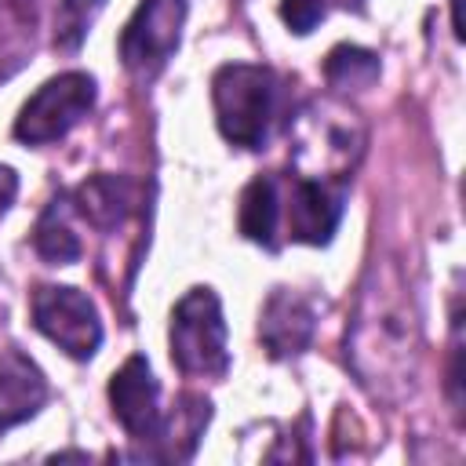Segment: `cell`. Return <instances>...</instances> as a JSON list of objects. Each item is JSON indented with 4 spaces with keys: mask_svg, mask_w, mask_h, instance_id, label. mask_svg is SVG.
<instances>
[{
    "mask_svg": "<svg viewBox=\"0 0 466 466\" xmlns=\"http://www.w3.org/2000/svg\"><path fill=\"white\" fill-rule=\"evenodd\" d=\"M211 102L226 142L240 149H262L284 109V80L269 66L226 62L211 76Z\"/></svg>",
    "mask_w": 466,
    "mask_h": 466,
    "instance_id": "cell-2",
    "label": "cell"
},
{
    "mask_svg": "<svg viewBox=\"0 0 466 466\" xmlns=\"http://www.w3.org/2000/svg\"><path fill=\"white\" fill-rule=\"evenodd\" d=\"M324 80L342 95L368 91L379 80V55L357 44H339L324 58Z\"/></svg>",
    "mask_w": 466,
    "mask_h": 466,
    "instance_id": "cell-16",
    "label": "cell"
},
{
    "mask_svg": "<svg viewBox=\"0 0 466 466\" xmlns=\"http://www.w3.org/2000/svg\"><path fill=\"white\" fill-rule=\"evenodd\" d=\"M47 400V379L22 350H0V433L33 419Z\"/></svg>",
    "mask_w": 466,
    "mask_h": 466,
    "instance_id": "cell-12",
    "label": "cell"
},
{
    "mask_svg": "<svg viewBox=\"0 0 466 466\" xmlns=\"http://www.w3.org/2000/svg\"><path fill=\"white\" fill-rule=\"evenodd\" d=\"M15 193H18V175H15L7 164H0V215L11 208Z\"/></svg>",
    "mask_w": 466,
    "mask_h": 466,
    "instance_id": "cell-19",
    "label": "cell"
},
{
    "mask_svg": "<svg viewBox=\"0 0 466 466\" xmlns=\"http://www.w3.org/2000/svg\"><path fill=\"white\" fill-rule=\"evenodd\" d=\"M51 459H55V462H58V459H87V451H58V455H51Z\"/></svg>",
    "mask_w": 466,
    "mask_h": 466,
    "instance_id": "cell-21",
    "label": "cell"
},
{
    "mask_svg": "<svg viewBox=\"0 0 466 466\" xmlns=\"http://www.w3.org/2000/svg\"><path fill=\"white\" fill-rule=\"evenodd\" d=\"M360 149H364L360 120L335 102H313L295 127V164L302 167V175L346 182Z\"/></svg>",
    "mask_w": 466,
    "mask_h": 466,
    "instance_id": "cell-4",
    "label": "cell"
},
{
    "mask_svg": "<svg viewBox=\"0 0 466 466\" xmlns=\"http://www.w3.org/2000/svg\"><path fill=\"white\" fill-rule=\"evenodd\" d=\"M211 422V400L200 393H182L171 411L160 419V430L153 441L131 451V459H149V462H186L193 459L204 430Z\"/></svg>",
    "mask_w": 466,
    "mask_h": 466,
    "instance_id": "cell-11",
    "label": "cell"
},
{
    "mask_svg": "<svg viewBox=\"0 0 466 466\" xmlns=\"http://www.w3.org/2000/svg\"><path fill=\"white\" fill-rule=\"evenodd\" d=\"M189 0H142L120 33V62L131 76L153 80L178 51Z\"/></svg>",
    "mask_w": 466,
    "mask_h": 466,
    "instance_id": "cell-6",
    "label": "cell"
},
{
    "mask_svg": "<svg viewBox=\"0 0 466 466\" xmlns=\"http://www.w3.org/2000/svg\"><path fill=\"white\" fill-rule=\"evenodd\" d=\"M419 357V317L411 291L393 262H375L360 284L357 313L346 331V360L360 386L393 397L411 386Z\"/></svg>",
    "mask_w": 466,
    "mask_h": 466,
    "instance_id": "cell-1",
    "label": "cell"
},
{
    "mask_svg": "<svg viewBox=\"0 0 466 466\" xmlns=\"http://www.w3.org/2000/svg\"><path fill=\"white\" fill-rule=\"evenodd\" d=\"M95 76L69 69L44 80L15 120V138L25 146H51L66 138L95 109Z\"/></svg>",
    "mask_w": 466,
    "mask_h": 466,
    "instance_id": "cell-5",
    "label": "cell"
},
{
    "mask_svg": "<svg viewBox=\"0 0 466 466\" xmlns=\"http://www.w3.org/2000/svg\"><path fill=\"white\" fill-rule=\"evenodd\" d=\"M171 360L182 375L193 379H222L229 371L226 350V320L222 302L211 288H189L171 309Z\"/></svg>",
    "mask_w": 466,
    "mask_h": 466,
    "instance_id": "cell-3",
    "label": "cell"
},
{
    "mask_svg": "<svg viewBox=\"0 0 466 466\" xmlns=\"http://www.w3.org/2000/svg\"><path fill=\"white\" fill-rule=\"evenodd\" d=\"M451 25H455V36H462V18H459V0H451Z\"/></svg>",
    "mask_w": 466,
    "mask_h": 466,
    "instance_id": "cell-20",
    "label": "cell"
},
{
    "mask_svg": "<svg viewBox=\"0 0 466 466\" xmlns=\"http://www.w3.org/2000/svg\"><path fill=\"white\" fill-rule=\"evenodd\" d=\"M33 328L47 335L73 360H91L102 346V320L95 302L69 284H40L29 302Z\"/></svg>",
    "mask_w": 466,
    "mask_h": 466,
    "instance_id": "cell-7",
    "label": "cell"
},
{
    "mask_svg": "<svg viewBox=\"0 0 466 466\" xmlns=\"http://www.w3.org/2000/svg\"><path fill=\"white\" fill-rule=\"evenodd\" d=\"M109 404L124 433L142 448L160 430V382L153 379V368L142 353H131L109 379Z\"/></svg>",
    "mask_w": 466,
    "mask_h": 466,
    "instance_id": "cell-8",
    "label": "cell"
},
{
    "mask_svg": "<svg viewBox=\"0 0 466 466\" xmlns=\"http://www.w3.org/2000/svg\"><path fill=\"white\" fill-rule=\"evenodd\" d=\"M102 7H106V0H58L55 47L58 51H80V44H84V36H87V29Z\"/></svg>",
    "mask_w": 466,
    "mask_h": 466,
    "instance_id": "cell-17",
    "label": "cell"
},
{
    "mask_svg": "<svg viewBox=\"0 0 466 466\" xmlns=\"http://www.w3.org/2000/svg\"><path fill=\"white\" fill-rule=\"evenodd\" d=\"M317 331V306L295 288H273L258 309V342L273 360L299 357Z\"/></svg>",
    "mask_w": 466,
    "mask_h": 466,
    "instance_id": "cell-10",
    "label": "cell"
},
{
    "mask_svg": "<svg viewBox=\"0 0 466 466\" xmlns=\"http://www.w3.org/2000/svg\"><path fill=\"white\" fill-rule=\"evenodd\" d=\"M335 7H342V11H360L364 0H280V18H284V25H288L291 33L306 36V33H313Z\"/></svg>",
    "mask_w": 466,
    "mask_h": 466,
    "instance_id": "cell-18",
    "label": "cell"
},
{
    "mask_svg": "<svg viewBox=\"0 0 466 466\" xmlns=\"http://www.w3.org/2000/svg\"><path fill=\"white\" fill-rule=\"evenodd\" d=\"M277 222H280V186L273 175H255L237 208V226L248 240L262 244L266 251H277Z\"/></svg>",
    "mask_w": 466,
    "mask_h": 466,
    "instance_id": "cell-14",
    "label": "cell"
},
{
    "mask_svg": "<svg viewBox=\"0 0 466 466\" xmlns=\"http://www.w3.org/2000/svg\"><path fill=\"white\" fill-rule=\"evenodd\" d=\"M135 182L120 178V175H91L84 178L73 193H69V204L95 226V229H116L138 204L135 197Z\"/></svg>",
    "mask_w": 466,
    "mask_h": 466,
    "instance_id": "cell-13",
    "label": "cell"
},
{
    "mask_svg": "<svg viewBox=\"0 0 466 466\" xmlns=\"http://www.w3.org/2000/svg\"><path fill=\"white\" fill-rule=\"evenodd\" d=\"M346 211V182L295 175L288 189V237L299 244H328Z\"/></svg>",
    "mask_w": 466,
    "mask_h": 466,
    "instance_id": "cell-9",
    "label": "cell"
},
{
    "mask_svg": "<svg viewBox=\"0 0 466 466\" xmlns=\"http://www.w3.org/2000/svg\"><path fill=\"white\" fill-rule=\"evenodd\" d=\"M66 211H69V197H55L44 211H40V218H36V226H33V251L44 258V262H51V266H69V262H76L80 258V240H76V233L69 229V222H66Z\"/></svg>",
    "mask_w": 466,
    "mask_h": 466,
    "instance_id": "cell-15",
    "label": "cell"
}]
</instances>
